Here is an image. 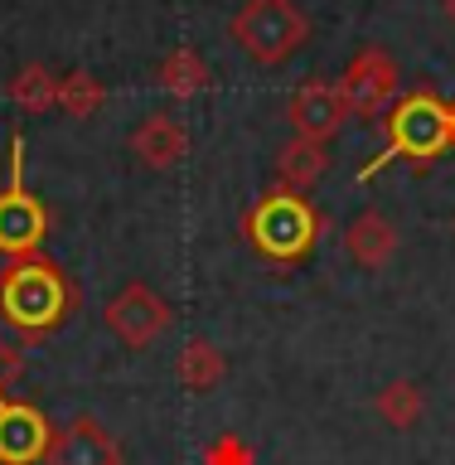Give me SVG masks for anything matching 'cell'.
Instances as JSON below:
<instances>
[{"mask_svg":"<svg viewBox=\"0 0 455 465\" xmlns=\"http://www.w3.org/2000/svg\"><path fill=\"white\" fill-rule=\"evenodd\" d=\"M78 305V286L68 282V272L49 257H15L0 272V320L10 330H20L25 340H44L54 334Z\"/></svg>","mask_w":455,"mask_h":465,"instance_id":"obj_1","label":"cell"},{"mask_svg":"<svg viewBox=\"0 0 455 465\" xmlns=\"http://www.w3.org/2000/svg\"><path fill=\"white\" fill-rule=\"evenodd\" d=\"M242 232H247V242H252L257 257L291 267V262L311 257V247L320 238V213L311 209L305 194H291V189L276 184L247 209Z\"/></svg>","mask_w":455,"mask_h":465,"instance_id":"obj_2","label":"cell"},{"mask_svg":"<svg viewBox=\"0 0 455 465\" xmlns=\"http://www.w3.org/2000/svg\"><path fill=\"white\" fill-rule=\"evenodd\" d=\"M450 151V102L436 93H407L398 107L388 112V145L359 180H373L392 160H412V165H431L436 155Z\"/></svg>","mask_w":455,"mask_h":465,"instance_id":"obj_3","label":"cell"},{"mask_svg":"<svg viewBox=\"0 0 455 465\" xmlns=\"http://www.w3.org/2000/svg\"><path fill=\"white\" fill-rule=\"evenodd\" d=\"M228 35L247 58L276 68L311 39V20L296 0H242V10L228 20Z\"/></svg>","mask_w":455,"mask_h":465,"instance_id":"obj_4","label":"cell"},{"mask_svg":"<svg viewBox=\"0 0 455 465\" xmlns=\"http://www.w3.org/2000/svg\"><path fill=\"white\" fill-rule=\"evenodd\" d=\"M44 232H49V213L25 189V136L15 131L10 136V174H5V189H0V252L10 262L35 257Z\"/></svg>","mask_w":455,"mask_h":465,"instance_id":"obj_5","label":"cell"},{"mask_svg":"<svg viewBox=\"0 0 455 465\" xmlns=\"http://www.w3.org/2000/svg\"><path fill=\"white\" fill-rule=\"evenodd\" d=\"M102 320H107V330H112L126 349H151L160 334L174 325V311H170V301L160 296V291H151L145 282H126V286L107 301Z\"/></svg>","mask_w":455,"mask_h":465,"instance_id":"obj_6","label":"cell"},{"mask_svg":"<svg viewBox=\"0 0 455 465\" xmlns=\"http://www.w3.org/2000/svg\"><path fill=\"white\" fill-rule=\"evenodd\" d=\"M398 87H402L398 58H392L388 49H378V44H369V49H359L354 64L344 68L340 97H344L349 116H378L392 97H398Z\"/></svg>","mask_w":455,"mask_h":465,"instance_id":"obj_7","label":"cell"},{"mask_svg":"<svg viewBox=\"0 0 455 465\" xmlns=\"http://www.w3.org/2000/svg\"><path fill=\"white\" fill-rule=\"evenodd\" d=\"M54 427L35 402L5 398L0 402V465H39L49 456Z\"/></svg>","mask_w":455,"mask_h":465,"instance_id":"obj_8","label":"cell"},{"mask_svg":"<svg viewBox=\"0 0 455 465\" xmlns=\"http://www.w3.org/2000/svg\"><path fill=\"white\" fill-rule=\"evenodd\" d=\"M344 97H340V83H301L291 93V107H286V122L301 141H320L325 145L344 122Z\"/></svg>","mask_w":455,"mask_h":465,"instance_id":"obj_9","label":"cell"},{"mask_svg":"<svg viewBox=\"0 0 455 465\" xmlns=\"http://www.w3.org/2000/svg\"><path fill=\"white\" fill-rule=\"evenodd\" d=\"M44 465H122V450L97 427V417H73L68 427L54 431Z\"/></svg>","mask_w":455,"mask_h":465,"instance_id":"obj_10","label":"cell"},{"mask_svg":"<svg viewBox=\"0 0 455 465\" xmlns=\"http://www.w3.org/2000/svg\"><path fill=\"white\" fill-rule=\"evenodd\" d=\"M131 155L145 170H174L189 155V131L174 112H151L141 116V126L131 131Z\"/></svg>","mask_w":455,"mask_h":465,"instance_id":"obj_11","label":"cell"},{"mask_svg":"<svg viewBox=\"0 0 455 465\" xmlns=\"http://www.w3.org/2000/svg\"><path fill=\"white\" fill-rule=\"evenodd\" d=\"M398 247H402L398 223H392L388 213H378V209L359 213L354 223L344 228V252L354 257L359 267H369V272H383L388 262L398 257Z\"/></svg>","mask_w":455,"mask_h":465,"instance_id":"obj_12","label":"cell"},{"mask_svg":"<svg viewBox=\"0 0 455 465\" xmlns=\"http://www.w3.org/2000/svg\"><path fill=\"white\" fill-rule=\"evenodd\" d=\"M325 170H330V151L320 141L291 136L282 151H276V184L291 189V194H311V189L325 180Z\"/></svg>","mask_w":455,"mask_h":465,"instance_id":"obj_13","label":"cell"},{"mask_svg":"<svg viewBox=\"0 0 455 465\" xmlns=\"http://www.w3.org/2000/svg\"><path fill=\"white\" fill-rule=\"evenodd\" d=\"M174 373H180L184 388L213 392L218 383H223V373H228V359H223V349H218L213 340H189L180 349V359H174Z\"/></svg>","mask_w":455,"mask_h":465,"instance_id":"obj_14","label":"cell"},{"mask_svg":"<svg viewBox=\"0 0 455 465\" xmlns=\"http://www.w3.org/2000/svg\"><path fill=\"white\" fill-rule=\"evenodd\" d=\"M155 78L170 97H199L203 87H209V64H203V54L194 44H180V49L165 54V64H160Z\"/></svg>","mask_w":455,"mask_h":465,"instance_id":"obj_15","label":"cell"},{"mask_svg":"<svg viewBox=\"0 0 455 465\" xmlns=\"http://www.w3.org/2000/svg\"><path fill=\"white\" fill-rule=\"evenodd\" d=\"M373 412L388 421L392 431H412L421 412H427V392H421L412 378H392V383L373 398Z\"/></svg>","mask_w":455,"mask_h":465,"instance_id":"obj_16","label":"cell"},{"mask_svg":"<svg viewBox=\"0 0 455 465\" xmlns=\"http://www.w3.org/2000/svg\"><path fill=\"white\" fill-rule=\"evenodd\" d=\"M10 102H15L20 112H29V116L49 112V107H58V78H54L44 64H25V68L10 78Z\"/></svg>","mask_w":455,"mask_h":465,"instance_id":"obj_17","label":"cell"},{"mask_svg":"<svg viewBox=\"0 0 455 465\" xmlns=\"http://www.w3.org/2000/svg\"><path fill=\"white\" fill-rule=\"evenodd\" d=\"M102 83L93 78V73H68V78H58V107H64L68 116H78V122H87L97 107H102Z\"/></svg>","mask_w":455,"mask_h":465,"instance_id":"obj_18","label":"cell"},{"mask_svg":"<svg viewBox=\"0 0 455 465\" xmlns=\"http://www.w3.org/2000/svg\"><path fill=\"white\" fill-rule=\"evenodd\" d=\"M20 373H25V354H20V344H10L5 334H0V402L10 398V388L20 383Z\"/></svg>","mask_w":455,"mask_h":465,"instance_id":"obj_19","label":"cell"},{"mask_svg":"<svg viewBox=\"0 0 455 465\" xmlns=\"http://www.w3.org/2000/svg\"><path fill=\"white\" fill-rule=\"evenodd\" d=\"M209 465H252V450H247L242 436H218L209 446Z\"/></svg>","mask_w":455,"mask_h":465,"instance_id":"obj_20","label":"cell"},{"mask_svg":"<svg viewBox=\"0 0 455 465\" xmlns=\"http://www.w3.org/2000/svg\"><path fill=\"white\" fill-rule=\"evenodd\" d=\"M441 10H446V20L455 25V0H441Z\"/></svg>","mask_w":455,"mask_h":465,"instance_id":"obj_21","label":"cell"},{"mask_svg":"<svg viewBox=\"0 0 455 465\" xmlns=\"http://www.w3.org/2000/svg\"><path fill=\"white\" fill-rule=\"evenodd\" d=\"M450 145H455V102H450Z\"/></svg>","mask_w":455,"mask_h":465,"instance_id":"obj_22","label":"cell"}]
</instances>
